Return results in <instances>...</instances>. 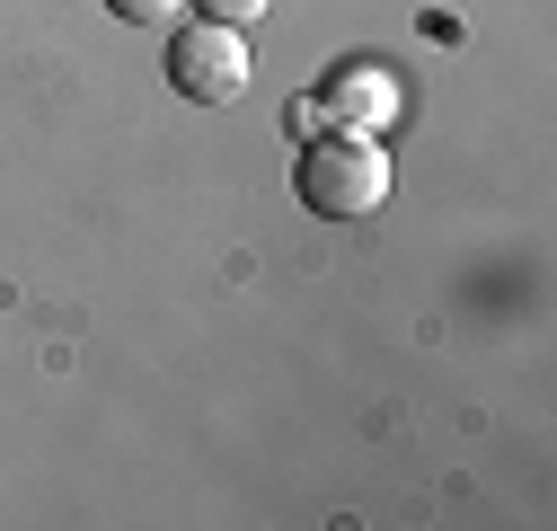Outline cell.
Returning a JSON list of instances; mask_svg holds the SVG:
<instances>
[{"instance_id":"cell-1","label":"cell","mask_w":557,"mask_h":531,"mask_svg":"<svg viewBox=\"0 0 557 531\" xmlns=\"http://www.w3.org/2000/svg\"><path fill=\"white\" fill-rule=\"evenodd\" d=\"M293 195L319 213V222H372L389 205V151H381V133H310V143L293 151Z\"/></svg>"},{"instance_id":"cell-2","label":"cell","mask_w":557,"mask_h":531,"mask_svg":"<svg viewBox=\"0 0 557 531\" xmlns=\"http://www.w3.org/2000/svg\"><path fill=\"white\" fill-rule=\"evenodd\" d=\"M257 72V53H248V27H222V18H195L169 36V89L195 98V107H231Z\"/></svg>"},{"instance_id":"cell-3","label":"cell","mask_w":557,"mask_h":531,"mask_svg":"<svg viewBox=\"0 0 557 531\" xmlns=\"http://www.w3.org/2000/svg\"><path fill=\"white\" fill-rule=\"evenodd\" d=\"M310 98H319V115L345 124V133H389V124L407 115V81L389 72V62H372V53H345Z\"/></svg>"},{"instance_id":"cell-4","label":"cell","mask_w":557,"mask_h":531,"mask_svg":"<svg viewBox=\"0 0 557 531\" xmlns=\"http://www.w3.org/2000/svg\"><path fill=\"white\" fill-rule=\"evenodd\" d=\"M177 10H186V0H107V18H124V27H160Z\"/></svg>"},{"instance_id":"cell-5","label":"cell","mask_w":557,"mask_h":531,"mask_svg":"<svg viewBox=\"0 0 557 531\" xmlns=\"http://www.w3.org/2000/svg\"><path fill=\"white\" fill-rule=\"evenodd\" d=\"M274 0H195V18H222V27H257Z\"/></svg>"}]
</instances>
